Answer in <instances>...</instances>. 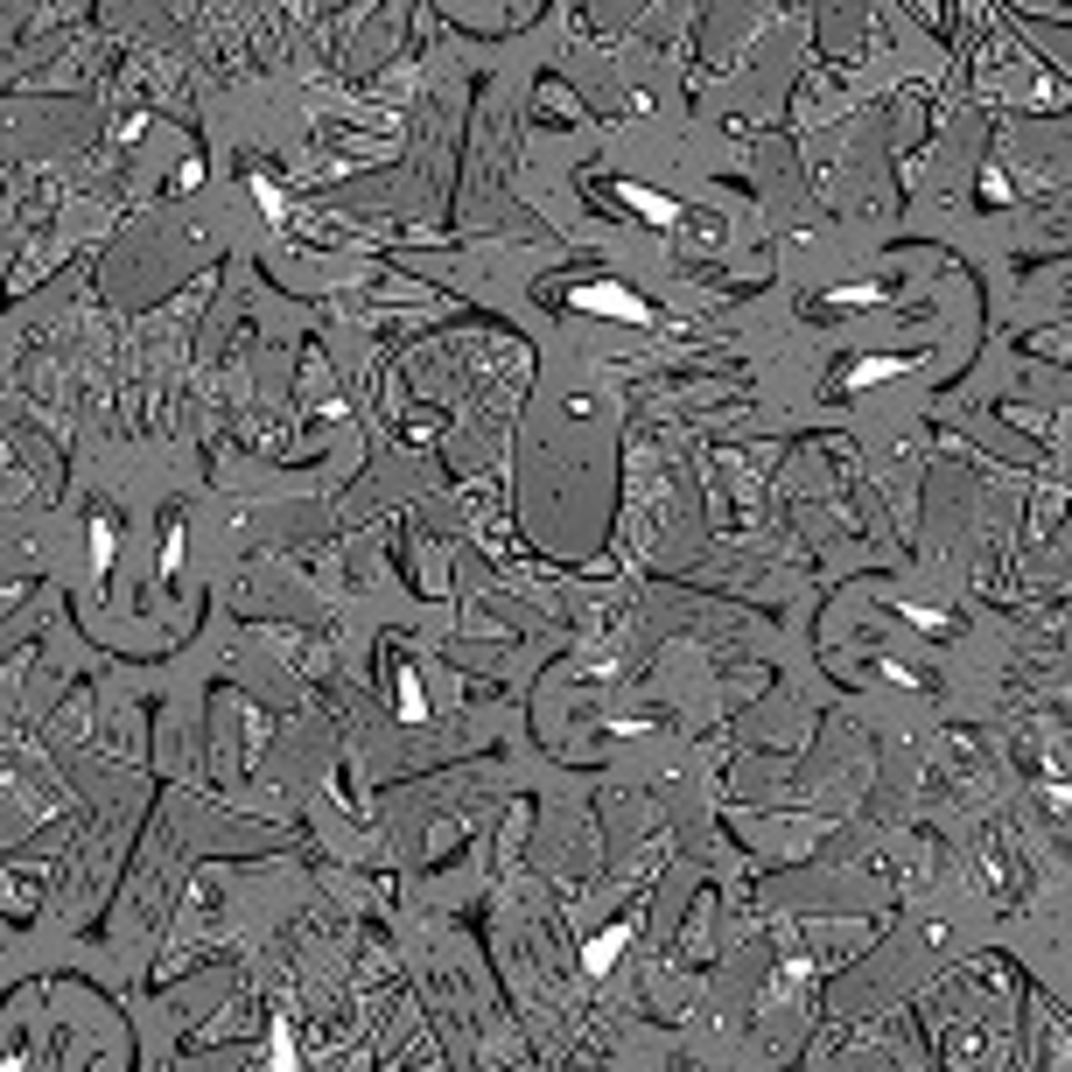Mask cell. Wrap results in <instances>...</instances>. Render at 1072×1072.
<instances>
[{
  "label": "cell",
  "instance_id": "cell-1",
  "mask_svg": "<svg viewBox=\"0 0 1072 1072\" xmlns=\"http://www.w3.org/2000/svg\"><path fill=\"white\" fill-rule=\"evenodd\" d=\"M576 309H603V316H624V322H653V309H645L638 295H624V288H576Z\"/></svg>",
  "mask_w": 1072,
  "mask_h": 1072
},
{
  "label": "cell",
  "instance_id": "cell-2",
  "mask_svg": "<svg viewBox=\"0 0 1072 1072\" xmlns=\"http://www.w3.org/2000/svg\"><path fill=\"white\" fill-rule=\"evenodd\" d=\"M890 372H897V358H869V365L855 372V386H869V379H890Z\"/></svg>",
  "mask_w": 1072,
  "mask_h": 1072
},
{
  "label": "cell",
  "instance_id": "cell-3",
  "mask_svg": "<svg viewBox=\"0 0 1072 1072\" xmlns=\"http://www.w3.org/2000/svg\"><path fill=\"white\" fill-rule=\"evenodd\" d=\"M624 204H638V210H653V218H674V210H666L659 197H645V189H624Z\"/></svg>",
  "mask_w": 1072,
  "mask_h": 1072
}]
</instances>
